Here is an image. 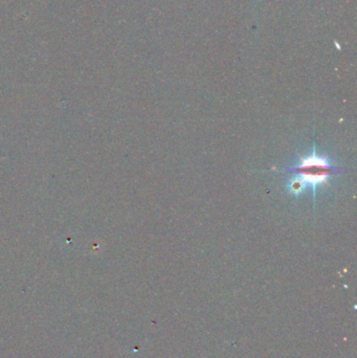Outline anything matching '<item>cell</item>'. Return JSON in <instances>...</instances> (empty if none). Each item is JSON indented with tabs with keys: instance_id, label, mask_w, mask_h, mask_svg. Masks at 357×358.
Wrapping results in <instances>:
<instances>
[{
	"instance_id": "obj_1",
	"label": "cell",
	"mask_w": 357,
	"mask_h": 358,
	"mask_svg": "<svg viewBox=\"0 0 357 358\" xmlns=\"http://www.w3.org/2000/svg\"><path fill=\"white\" fill-rule=\"evenodd\" d=\"M296 170L304 176L303 179H300L302 183L304 181H308L313 186H316L317 184L325 182L331 173V170L333 169L326 159L312 155L309 158L302 160L301 165Z\"/></svg>"
}]
</instances>
